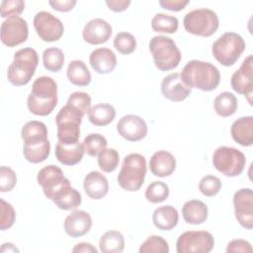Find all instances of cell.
<instances>
[{
  "mask_svg": "<svg viewBox=\"0 0 253 253\" xmlns=\"http://www.w3.org/2000/svg\"><path fill=\"white\" fill-rule=\"evenodd\" d=\"M57 84L48 76L38 77L27 100L29 111L37 116H47L57 105Z\"/></svg>",
  "mask_w": 253,
  "mask_h": 253,
  "instance_id": "6da1fadb",
  "label": "cell"
},
{
  "mask_svg": "<svg viewBox=\"0 0 253 253\" xmlns=\"http://www.w3.org/2000/svg\"><path fill=\"white\" fill-rule=\"evenodd\" d=\"M180 76L189 88H196L206 92L214 90L220 82L218 69L211 62L198 59L188 61Z\"/></svg>",
  "mask_w": 253,
  "mask_h": 253,
  "instance_id": "7a4b0ae2",
  "label": "cell"
},
{
  "mask_svg": "<svg viewBox=\"0 0 253 253\" xmlns=\"http://www.w3.org/2000/svg\"><path fill=\"white\" fill-rule=\"evenodd\" d=\"M84 115L71 104H66L59 110L55 117L58 142L64 145H74L79 142L80 125Z\"/></svg>",
  "mask_w": 253,
  "mask_h": 253,
  "instance_id": "3957f363",
  "label": "cell"
},
{
  "mask_svg": "<svg viewBox=\"0 0 253 253\" xmlns=\"http://www.w3.org/2000/svg\"><path fill=\"white\" fill-rule=\"evenodd\" d=\"M39 64L38 52L32 47H24L14 53V60L7 70L8 81L14 86L30 82Z\"/></svg>",
  "mask_w": 253,
  "mask_h": 253,
  "instance_id": "277c9868",
  "label": "cell"
},
{
  "mask_svg": "<svg viewBox=\"0 0 253 253\" xmlns=\"http://www.w3.org/2000/svg\"><path fill=\"white\" fill-rule=\"evenodd\" d=\"M146 160L139 153H129L123 161L118 183L120 187L128 192L138 191L144 183L146 175Z\"/></svg>",
  "mask_w": 253,
  "mask_h": 253,
  "instance_id": "5b68a950",
  "label": "cell"
},
{
  "mask_svg": "<svg viewBox=\"0 0 253 253\" xmlns=\"http://www.w3.org/2000/svg\"><path fill=\"white\" fill-rule=\"evenodd\" d=\"M149 50L155 66L161 71L172 70L181 61V51L175 42L169 37H153L149 42Z\"/></svg>",
  "mask_w": 253,
  "mask_h": 253,
  "instance_id": "8992f818",
  "label": "cell"
},
{
  "mask_svg": "<svg viewBox=\"0 0 253 253\" xmlns=\"http://www.w3.org/2000/svg\"><path fill=\"white\" fill-rule=\"evenodd\" d=\"M245 47V41L240 35L227 32L212 43L211 53L221 65L231 66L239 59Z\"/></svg>",
  "mask_w": 253,
  "mask_h": 253,
  "instance_id": "52a82bcc",
  "label": "cell"
},
{
  "mask_svg": "<svg viewBox=\"0 0 253 253\" xmlns=\"http://www.w3.org/2000/svg\"><path fill=\"white\" fill-rule=\"evenodd\" d=\"M183 25L188 33L207 38L217 31L219 20L214 11L200 8L188 12L184 17Z\"/></svg>",
  "mask_w": 253,
  "mask_h": 253,
  "instance_id": "ba28073f",
  "label": "cell"
},
{
  "mask_svg": "<svg viewBox=\"0 0 253 253\" xmlns=\"http://www.w3.org/2000/svg\"><path fill=\"white\" fill-rule=\"evenodd\" d=\"M214 168L226 177L240 175L246 164V157L240 150L230 146H219L212 154Z\"/></svg>",
  "mask_w": 253,
  "mask_h": 253,
  "instance_id": "9c48e42d",
  "label": "cell"
},
{
  "mask_svg": "<svg viewBox=\"0 0 253 253\" xmlns=\"http://www.w3.org/2000/svg\"><path fill=\"white\" fill-rule=\"evenodd\" d=\"M214 239L206 230H190L182 233L176 242L178 253H209L212 250Z\"/></svg>",
  "mask_w": 253,
  "mask_h": 253,
  "instance_id": "30bf717a",
  "label": "cell"
},
{
  "mask_svg": "<svg viewBox=\"0 0 253 253\" xmlns=\"http://www.w3.org/2000/svg\"><path fill=\"white\" fill-rule=\"evenodd\" d=\"M38 184L42 188L44 196L51 200L60 190L70 185V181L63 175L62 170L55 165L42 168L37 176Z\"/></svg>",
  "mask_w": 253,
  "mask_h": 253,
  "instance_id": "8fae6325",
  "label": "cell"
},
{
  "mask_svg": "<svg viewBox=\"0 0 253 253\" xmlns=\"http://www.w3.org/2000/svg\"><path fill=\"white\" fill-rule=\"evenodd\" d=\"M34 27L38 36L43 42H56L63 33L64 26L62 22L46 11H40L34 18Z\"/></svg>",
  "mask_w": 253,
  "mask_h": 253,
  "instance_id": "7c38bea8",
  "label": "cell"
},
{
  "mask_svg": "<svg viewBox=\"0 0 253 253\" xmlns=\"http://www.w3.org/2000/svg\"><path fill=\"white\" fill-rule=\"evenodd\" d=\"M0 35L2 42L7 46L21 44L28 40V23L20 16H11L2 22Z\"/></svg>",
  "mask_w": 253,
  "mask_h": 253,
  "instance_id": "4fadbf2b",
  "label": "cell"
},
{
  "mask_svg": "<svg viewBox=\"0 0 253 253\" xmlns=\"http://www.w3.org/2000/svg\"><path fill=\"white\" fill-rule=\"evenodd\" d=\"M230 84L232 89L238 94L244 95L248 103L252 105L253 94V55H248L241 63L240 67L232 74Z\"/></svg>",
  "mask_w": 253,
  "mask_h": 253,
  "instance_id": "5bb4252c",
  "label": "cell"
},
{
  "mask_svg": "<svg viewBox=\"0 0 253 253\" xmlns=\"http://www.w3.org/2000/svg\"><path fill=\"white\" fill-rule=\"evenodd\" d=\"M234 214L245 229L253 228V192L250 188L237 190L233 196Z\"/></svg>",
  "mask_w": 253,
  "mask_h": 253,
  "instance_id": "9a60e30c",
  "label": "cell"
},
{
  "mask_svg": "<svg viewBox=\"0 0 253 253\" xmlns=\"http://www.w3.org/2000/svg\"><path fill=\"white\" fill-rule=\"evenodd\" d=\"M119 134L128 141H138L147 134V125L145 121L136 115H126L117 124Z\"/></svg>",
  "mask_w": 253,
  "mask_h": 253,
  "instance_id": "2e32d148",
  "label": "cell"
},
{
  "mask_svg": "<svg viewBox=\"0 0 253 253\" xmlns=\"http://www.w3.org/2000/svg\"><path fill=\"white\" fill-rule=\"evenodd\" d=\"M113 28L104 19L95 18L87 22L82 31L83 40L90 44L106 42L112 36Z\"/></svg>",
  "mask_w": 253,
  "mask_h": 253,
  "instance_id": "e0dca14e",
  "label": "cell"
},
{
  "mask_svg": "<svg viewBox=\"0 0 253 253\" xmlns=\"http://www.w3.org/2000/svg\"><path fill=\"white\" fill-rule=\"evenodd\" d=\"M161 93L172 102H182L191 94V88L182 81L180 73L174 72L163 78Z\"/></svg>",
  "mask_w": 253,
  "mask_h": 253,
  "instance_id": "ac0fdd59",
  "label": "cell"
},
{
  "mask_svg": "<svg viewBox=\"0 0 253 253\" xmlns=\"http://www.w3.org/2000/svg\"><path fill=\"white\" fill-rule=\"evenodd\" d=\"M92 226V217L85 211H74L68 214L63 222V228L67 235L73 238L81 237L89 232Z\"/></svg>",
  "mask_w": 253,
  "mask_h": 253,
  "instance_id": "d6986e66",
  "label": "cell"
},
{
  "mask_svg": "<svg viewBox=\"0 0 253 253\" xmlns=\"http://www.w3.org/2000/svg\"><path fill=\"white\" fill-rule=\"evenodd\" d=\"M89 62L91 67L100 74H108L117 66V56L113 50L107 47L94 49L90 56Z\"/></svg>",
  "mask_w": 253,
  "mask_h": 253,
  "instance_id": "ffe728a7",
  "label": "cell"
},
{
  "mask_svg": "<svg viewBox=\"0 0 253 253\" xmlns=\"http://www.w3.org/2000/svg\"><path fill=\"white\" fill-rule=\"evenodd\" d=\"M149 169L154 176L167 177L176 169V159L172 153L166 150H158L149 160Z\"/></svg>",
  "mask_w": 253,
  "mask_h": 253,
  "instance_id": "44dd1931",
  "label": "cell"
},
{
  "mask_svg": "<svg viewBox=\"0 0 253 253\" xmlns=\"http://www.w3.org/2000/svg\"><path fill=\"white\" fill-rule=\"evenodd\" d=\"M85 193L92 200H101L109 191V183L107 178L99 171H91L83 181Z\"/></svg>",
  "mask_w": 253,
  "mask_h": 253,
  "instance_id": "7402d4cb",
  "label": "cell"
},
{
  "mask_svg": "<svg viewBox=\"0 0 253 253\" xmlns=\"http://www.w3.org/2000/svg\"><path fill=\"white\" fill-rule=\"evenodd\" d=\"M230 133L235 142L242 146H251L253 143V117H241L233 122Z\"/></svg>",
  "mask_w": 253,
  "mask_h": 253,
  "instance_id": "603a6c76",
  "label": "cell"
},
{
  "mask_svg": "<svg viewBox=\"0 0 253 253\" xmlns=\"http://www.w3.org/2000/svg\"><path fill=\"white\" fill-rule=\"evenodd\" d=\"M46 126L39 121H30L24 125L21 130V137L24 145H35L42 143L47 139Z\"/></svg>",
  "mask_w": 253,
  "mask_h": 253,
  "instance_id": "cb8c5ba5",
  "label": "cell"
},
{
  "mask_svg": "<svg viewBox=\"0 0 253 253\" xmlns=\"http://www.w3.org/2000/svg\"><path fill=\"white\" fill-rule=\"evenodd\" d=\"M184 220L189 224H202L209 215L208 206L200 200H190L186 202L182 208Z\"/></svg>",
  "mask_w": 253,
  "mask_h": 253,
  "instance_id": "d4e9b609",
  "label": "cell"
},
{
  "mask_svg": "<svg viewBox=\"0 0 253 253\" xmlns=\"http://www.w3.org/2000/svg\"><path fill=\"white\" fill-rule=\"evenodd\" d=\"M55 156L57 160L66 166H72L79 163L85 153L84 145L80 141L74 145H64L57 142L55 146Z\"/></svg>",
  "mask_w": 253,
  "mask_h": 253,
  "instance_id": "484cf974",
  "label": "cell"
},
{
  "mask_svg": "<svg viewBox=\"0 0 253 253\" xmlns=\"http://www.w3.org/2000/svg\"><path fill=\"white\" fill-rule=\"evenodd\" d=\"M179 220V214L176 208L172 206H162L157 208L152 214L153 224L160 230L173 229Z\"/></svg>",
  "mask_w": 253,
  "mask_h": 253,
  "instance_id": "4316f807",
  "label": "cell"
},
{
  "mask_svg": "<svg viewBox=\"0 0 253 253\" xmlns=\"http://www.w3.org/2000/svg\"><path fill=\"white\" fill-rule=\"evenodd\" d=\"M116 117L115 108L107 103L96 104L88 112L89 122L97 126H104L111 124Z\"/></svg>",
  "mask_w": 253,
  "mask_h": 253,
  "instance_id": "83f0119b",
  "label": "cell"
},
{
  "mask_svg": "<svg viewBox=\"0 0 253 253\" xmlns=\"http://www.w3.org/2000/svg\"><path fill=\"white\" fill-rule=\"evenodd\" d=\"M66 74L68 80L76 86H87L91 82V73L87 65L79 59L69 62Z\"/></svg>",
  "mask_w": 253,
  "mask_h": 253,
  "instance_id": "f1b7e54d",
  "label": "cell"
},
{
  "mask_svg": "<svg viewBox=\"0 0 253 253\" xmlns=\"http://www.w3.org/2000/svg\"><path fill=\"white\" fill-rule=\"evenodd\" d=\"M238 107L237 98L231 92L224 91L218 94L213 100V109L215 113L222 118L232 116Z\"/></svg>",
  "mask_w": 253,
  "mask_h": 253,
  "instance_id": "f546056e",
  "label": "cell"
},
{
  "mask_svg": "<svg viewBox=\"0 0 253 253\" xmlns=\"http://www.w3.org/2000/svg\"><path fill=\"white\" fill-rule=\"evenodd\" d=\"M51 201L60 210L72 211L76 210L81 205L82 198L76 189L69 186L58 193V195H56Z\"/></svg>",
  "mask_w": 253,
  "mask_h": 253,
  "instance_id": "4dcf8cb0",
  "label": "cell"
},
{
  "mask_svg": "<svg viewBox=\"0 0 253 253\" xmlns=\"http://www.w3.org/2000/svg\"><path fill=\"white\" fill-rule=\"evenodd\" d=\"M100 251L103 253H121L125 249L124 235L118 230L105 232L99 241Z\"/></svg>",
  "mask_w": 253,
  "mask_h": 253,
  "instance_id": "1f68e13d",
  "label": "cell"
},
{
  "mask_svg": "<svg viewBox=\"0 0 253 253\" xmlns=\"http://www.w3.org/2000/svg\"><path fill=\"white\" fill-rule=\"evenodd\" d=\"M179 21L175 16L158 13L151 20V28L157 33L174 34L178 30Z\"/></svg>",
  "mask_w": 253,
  "mask_h": 253,
  "instance_id": "d6a6232c",
  "label": "cell"
},
{
  "mask_svg": "<svg viewBox=\"0 0 253 253\" xmlns=\"http://www.w3.org/2000/svg\"><path fill=\"white\" fill-rule=\"evenodd\" d=\"M50 152V142L48 140L35 144V145H24L23 154L26 160L31 163H41L44 161Z\"/></svg>",
  "mask_w": 253,
  "mask_h": 253,
  "instance_id": "836d02e7",
  "label": "cell"
},
{
  "mask_svg": "<svg viewBox=\"0 0 253 253\" xmlns=\"http://www.w3.org/2000/svg\"><path fill=\"white\" fill-rule=\"evenodd\" d=\"M42 63L46 70L50 72L59 71L64 64L63 51L58 47H48L42 52Z\"/></svg>",
  "mask_w": 253,
  "mask_h": 253,
  "instance_id": "e575fe53",
  "label": "cell"
},
{
  "mask_svg": "<svg viewBox=\"0 0 253 253\" xmlns=\"http://www.w3.org/2000/svg\"><path fill=\"white\" fill-rule=\"evenodd\" d=\"M169 196V187L162 181L150 183L145 190V198L152 204L164 202Z\"/></svg>",
  "mask_w": 253,
  "mask_h": 253,
  "instance_id": "d590c367",
  "label": "cell"
},
{
  "mask_svg": "<svg viewBox=\"0 0 253 253\" xmlns=\"http://www.w3.org/2000/svg\"><path fill=\"white\" fill-rule=\"evenodd\" d=\"M120 163V155L114 148H105L98 155V165L106 173H111L117 169Z\"/></svg>",
  "mask_w": 253,
  "mask_h": 253,
  "instance_id": "8d00e7d4",
  "label": "cell"
},
{
  "mask_svg": "<svg viewBox=\"0 0 253 253\" xmlns=\"http://www.w3.org/2000/svg\"><path fill=\"white\" fill-rule=\"evenodd\" d=\"M85 152L89 156H98L99 153L107 148L108 141L105 136L100 133H89L83 140Z\"/></svg>",
  "mask_w": 253,
  "mask_h": 253,
  "instance_id": "74e56055",
  "label": "cell"
},
{
  "mask_svg": "<svg viewBox=\"0 0 253 253\" xmlns=\"http://www.w3.org/2000/svg\"><path fill=\"white\" fill-rule=\"evenodd\" d=\"M139 253H168L169 245L167 241L159 235H151L141 243Z\"/></svg>",
  "mask_w": 253,
  "mask_h": 253,
  "instance_id": "f35d334b",
  "label": "cell"
},
{
  "mask_svg": "<svg viewBox=\"0 0 253 253\" xmlns=\"http://www.w3.org/2000/svg\"><path fill=\"white\" fill-rule=\"evenodd\" d=\"M115 48L122 54H129L136 48L135 38L127 32H120L114 39Z\"/></svg>",
  "mask_w": 253,
  "mask_h": 253,
  "instance_id": "ab89813d",
  "label": "cell"
},
{
  "mask_svg": "<svg viewBox=\"0 0 253 253\" xmlns=\"http://www.w3.org/2000/svg\"><path fill=\"white\" fill-rule=\"evenodd\" d=\"M221 189V181L213 175L204 176L199 183L200 192L206 197H213Z\"/></svg>",
  "mask_w": 253,
  "mask_h": 253,
  "instance_id": "60d3db41",
  "label": "cell"
},
{
  "mask_svg": "<svg viewBox=\"0 0 253 253\" xmlns=\"http://www.w3.org/2000/svg\"><path fill=\"white\" fill-rule=\"evenodd\" d=\"M24 9L25 1L23 0H4L0 5V14L2 18L19 16Z\"/></svg>",
  "mask_w": 253,
  "mask_h": 253,
  "instance_id": "b9f144b4",
  "label": "cell"
},
{
  "mask_svg": "<svg viewBox=\"0 0 253 253\" xmlns=\"http://www.w3.org/2000/svg\"><path fill=\"white\" fill-rule=\"evenodd\" d=\"M0 208H1V220H0V228L1 230H6L10 228L16 219V211L13 206L3 199L0 200Z\"/></svg>",
  "mask_w": 253,
  "mask_h": 253,
  "instance_id": "7bdbcfd3",
  "label": "cell"
},
{
  "mask_svg": "<svg viewBox=\"0 0 253 253\" xmlns=\"http://www.w3.org/2000/svg\"><path fill=\"white\" fill-rule=\"evenodd\" d=\"M17 183V175L15 171L8 166L0 167V191L2 193L13 190Z\"/></svg>",
  "mask_w": 253,
  "mask_h": 253,
  "instance_id": "ee69618b",
  "label": "cell"
},
{
  "mask_svg": "<svg viewBox=\"0 0 253 253\" xmlns=\"http://www.w3.org/2000/svg\"><path fill=\"white\" fill-rule=\"evenodd\" d=\"M67 104H71L77 107L84 114H88L91 108V97L86 92H81V91L73 92L69 96L67 100Z\"/></svg>",
  "mask_w": 253,
  "mask_h": 253,
  "instance_id": "f6af8a7d",
  "label": "cell"
},
{
  "mask_svg": "<svg viewBox=\"0 0 253 253\" xmlns=\"http://www.w3.org/2000/svg\"><path fill=\"white\" fill-rule=\"evenodd\" d=\"M226 252L227 253H232V252H243V253H251L252 252V246L250 242L244 239H233L228 242L227 247H226Z\"/></svg>",
  "mask_w": 253,
  "mask_h": 253,
  "instance_id": "bcb514c9",
  "label": "cell"
},
{
  "mask_svg": "<svg viewBox=\"0 0 253 253\" xmlns=\"http://www.w3.org/2000/svg\"><path fill=\"white\" fill-rule=\"evenodd\" d=\"M189 4L188 0H160L159 5L169 11H181Z\"/></svg>",
  "mask_w": 253,
  "mask_h": 253,
  "instance_id": "7dc6e473",
  "label": "cell"
},
{
  "mask_svg": "<svg viewBox=\"0 0 253 253\" xmlns=\"http://www.w3.org/2000/svg\"><path fill=\"white\" fill-rule=\"evenodd\" d=\"M76 3V0H51L48 2L52 9L59 12H68L72 10Z\"/></svg>",
  "mask_w": 253,
  "mask_h": 253,
  "instance_id": "c3c4849f",
  "label": "cell"
},
{
  "mask_svg": "<svg viewBox=\"0 0 253 253\" xmlns=\"http://www.w3.org/2000/svg\"><path fill=\"white\" fill-rule=\"evenodd\" d=\"M106 4L114 12H123L130 5V0H107Z\"/></svg>",
  "mask_w": 253,
  "mask_h": 253,
  "instance_id": "681fc988",
  "label": "cell"
},
{
  "mask_svg": "<svg viewBox=\"0 0 253 253\" xmlns=\"http://www.w3.org/2000/svg\"><path fill=\"white\" fill-rule=\"evenodd\" d=\"M73 253H79V252H84V253H98V250L96 247H94L91 243L87 242H80L77 243L73 248H72Z\"/></svg>",
  "mask_w": 253,
  "mask_h": 253,
  "instance_id": "f907efd6",
  "label": "cell"
},
{
  "mask_svg": "<svg viewBox=\"0 0 253 253\" xmlns=\"http://www.w3.org/2000/svg\"><path fill=\"white\" fill-rule=\"evenodd\" d=\"M19 252V249H17L14 244L12 243H4L1 247V252Z\"/></svg>",
  "mask_w": 253,
  "mask_h": 253,
  "instance_id": "816d5d0a",
  "label": "cell"
}]
</instances>
